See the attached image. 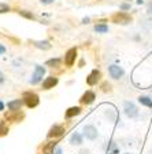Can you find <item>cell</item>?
<instances>
[{"label": "cell", "instance_id": "obj_19", "mask_svg": "<svg viewBox=\"0 0 152 154\" xmlns=\"http://www.w3.org/2000/svg\"><path fill=\"white\" fill-rule=\"evenodd\" d=\"M139 102L141 103V105L147 106V107H152V99L151 98H148V96H140Z\"/></svg>", "mask_w": 152, "mask_h": 154}, {"label": "cell", "instance_id": "obj_16", "mask_svg": "<svg viewBox=\"0 0 152 154\" xmlns=\"http://www.w3.org/2000/svg\"><path fill=\"white\" fill-rule=\"evenodd\" d=\"M70 143L79 146V144L82 143V136H81L78 132H74V134L71 135V138H70Z\"/></svg>", "mask_w": 152, "mask_h": 154}, {"label": "cell", "instance_id": "obj_14", "mask_svg": "<svg viewBox=\"0 0 152 154\" xmlns=\"http://www.w3.org/2000/svg\"><path fill=\"white\" fill-rule=\"evenodd\" d=\"M81 107L79 106H71V107H69V109L66 110V113H64V117L66 119H73V117H76V116H78L79 113H81Z\"/></svg>", "mask_w": 152, "mask_h": 154}, {"label": "cell", "instance_id": "obj_9", "mask_svg": "<svg viewBox=\"0 0 152 154\" xmlns=\"http://www.w3.org/2000/svg\"><path fill=\"white\" fill-rule=\"evenodd\" d=\"M108 73H110V76L112 77V79H115V80H118V79H121V77L124 76V69L122 67H119L118 65H111L110 67H108Z\"/></svg>", "mask_w": 152, "mask_h": 154}, {"label": "cell", "instance_id": "obj_25", "mask_svg": "<svg viewBox=\"0 0 152 154\" xmlns=\"http://www.w3.org/2000/svg\"><path fill=\"white\" fill-rule=\"evenodd\" d=\"M121 8H122V10H129V8H130V4L124 3V4H122V6H121Z\"/></svg>", "mask_w": 152, "mask_h": 154}, {"label": "cell", "instance_id": "obj_8", "mask_svg": "<svg viewBox=\"0 0 152 154\" xmlns=\"http://www.w3.org/2000/svg\"><path fill=\"white\" fill-rule=\"evenodd\" d=\"M23 117H25V116H23V113H21V110H19V112H8V113H6V116H4V119L11 121V122L22 121Z\"/></svg>", "mask_w": 152, "mask_h": 154}, {"label": "cell", "instance_id": "obj_10", "mask_svg": "<svg viewBox=\"0 0 152 154\" xmlns=\"http://www.w3.org/2000/svg\"><path fill=\"white\" fill-rule=\"evenodd\" d=\"M100 77H101L100 70L95 69V70H92L91 74L86 77V83H88V85H96V84L99 83V80H100Z\"/></svg>", "mask_w": 152, "mask_h": 154}, {"label": "cell", "instance_id": "obj_15", "mask_svg": "<svg viewBox=\"0 0 152 154\" xmlns=\"http://www.w3.org/2000/svg\"><path fill=\"white\" fill-rule=\"evenodd\" d=\"M34 44V47L40 48V50H44V51H47V50H51V43L48 42V40H40V42H34L33 43Z\"/></svg>", "mask_w": 152, "mask_h": 154}, {"label": "cell", "instance_id": "obj_23", "mask_svg": "<svg viewBox=\"0 0 152 154\" xmlns=\"http://www.w3.org/2000/svg\"><path fill=\"white\" fill-rule=\"evenodd\" d=\"M11 11V7L6 3H0V14H6Z\"/></svg>", "mask_w": 152, "mask_h": 154}, {"label": "cell", "instance_id": "obj_22", "mask_svg": "<svg viewBox=\"0 0 152 154\" xmlns=\"http://www.w3.org/2000/svg\"><path fill=\"white\" fill-rule=\"evenodd\" d=\"M8 134V127H7L6 121H1L0 122V136H6Z\"/></svg>", "mask_w": 152, "mask_h": 154}, {"label": "cell", "instance_id": "obj_13", "mask_svg": "<svg viewBox=\"0 0 152 154\" xmlns=\"http://www.w3.org/2000/svg\"><path fill=\"white\" fill-rule=\"evenodd\" d=\"M96 99V95L93 91H86L85 94H84L82 96H81V103H84V105H92L93 102H95Z\"/></svg>", "mask_w": 152, "mask_h": 154}, {"label": "cell", "instance_id": "obj_27", "mask_svg": "<svg viewBox=\"0 0 152 154\" xmlns=\"http://www.w3.org/2000/svg\"><path fill=\"white\" fill-rule=\"evenodd\" d=\"M148 15H149V18H152V3L148 7Z\"/></svg>", "mask_w": 152, "mask_h": 154}, {"label": "cell", "instance_id": "obj_32", "mask_svg": "<svg viewBox=\"0 0 152 154\" xmlns=\"http://www.w3.org/2000/svg\"><path fill=\"white\" fill-rule=\"evenodd\" d=\"M125 154H130V153H125Z\"/></svg>", "mask_w": 152, "mask_h": 154}, {"label": "cell", "instance_id": "obj_28", "mask_svg": "<svg viewBox=\"0 0 152 154\" xmlns=\"http://www.w3.org/2000/svg\"><path fill=\"white\" fill-rule=\"evenodd\" d=\"M103 90H104V91H110V84H104V85H103Z\"/></svg>", "mask_w": 152, "mask_h": 154}, {"label": "cell", "instance_id": "obj_30", "mask_svg": "<svg viewBox=\"0 0 152 154\" xmlns=\"http://www.w3.org/2000/svg\"><path fill=\"white\" fill-rule=\"evenodd\" d=\"M4 52H6V48H4L3 45L0 44V55H1V54H4Z\"/></svg>", "mask_w": 152, "mask_h": 154}, {"label": "cell", "instance_id": "obj_31", "mask_svg": "<svg viewBox=\"0 0 152 154\" xmlns=\"http://www.w3.org/2000/svg\"><path fill=\"white\" fill-rule=\"evenodd\" d=\"M1 110H4V103L0 100V112H1Z\"/></svg>", "mask_w": 152, "mask_h": 154}, {"label": "cell", "instance_id": "obj_29", "mask_svg": "<svg viewBox=\"0 0 152 154\" xmlns=\"http://www.w3.org/2000/svg\"><path fill=\"white\" fill-rule=\"evenodd\" d=\"M4 79H6V77H4V74L1 73V72H0V84H1V83L4 81Z\"/></svg>", "mask_w": 152, "mask_h": 154}, {"label": "cell", "instance_id": "obj_18", "mask_svg": "<svg viewBox=\"0 0 152 154\" xmlns=\"http://www.w3.org/2000/svg\"><path fill=\"white\" fill-rule=\"evenodd\" d=\"M60 63H62V61H60L59 58H52V59H48V61L45 62V66H49V67H58Z\"/></svg>", "mask_w": 152, "mask_h": 154}, {"label": "cell", "instance_id": "obj_7", "mask_svg": "<svg viewBox=\"0 0 152 154\" xmlns=\"http://www.w3.org/2000/svg\"><path fill=\"white\" fill-rule=\"evenodd\" d=\"M84 135H85L86 139H89V140H95V139H97L99 132H97V129H96V127H93V125H86L85 128H84Z\"/></svg>", "mask_w": 152, "mask_h": 154}, {"label": "cell", "instance_id": "obj_26", "mask_svg": "<svg viewBox=\"0 0 152 154\" xmlns=\"http://www.w3.org/2000/svg\"><path fill=\"white\" fill-rule=\"evenodd\" d=\"M43 4H52L54 3V0H40Z\"/></svg>", "mask_w": 152, "mask_h": 154}, {"label": "cell", "instance_id": "obj_17", "mask_svg": "<svg viewBox=\"0 0 152 154\" xmlns=\"http://www.w3.org/2000/svg\"><path fill=\"white\" fill-rule=\"evenodd\" d=\"M18 13H19V15L23 17V18H26V19H30V21H34L36 19V15L32 13V11H28V10H19Z\"/></svg>", "mask_w": 152, "mask_h": 154}, {"label": "cell", "instance_id": "obj_1", "mask_svg": "<svg viewBox=\"0 0 152 154\" xmlns=\"http://www.w3.org/2000/svg\"><path fill=\"white\" fill-rule=\"evenodd\" d=\"M23 103L28 106L29 109H33V107H37L38 103H40V98H38L37 94L32 92V91H28V92L23 94L22 96Z\"/></svg>", "mask_w": 152, "mask_h": 154}, {"label": "cell", "instance_id": "obj_6", "mask_svg": "<svg viewBox=\"0 0 152 154\" xmlns=\"http://www.w3.org/2000/svg\"><path fill=\"white\" fill-rule=\"evenodd\" d=\"M58 83H59L58 77H55V76H49V77H45L44 80H43L41 87H43V90L48 91V90H52L54 87H56V85H58Z\"/></svg>", "mask_w": 152, "mask_h": 154}, {"label": "cell", "instance_id": "obj_5", "mask_svg": "<svg viewBox=\"0 0 152 154\" xmlns=\"http://www.w3.org/2000/svg\"><path fill=\"white\" fill-rule=\"evenodd\" d=\"M76 59H77V48L73 47V48H70V50H67L66 54H64V65L67 67L73 66L76 63Z\"/></svg>", "mask_w": 152, "mask_h": 154}, {"label": "cell", "instance_id": "obj_4", "mask_svg": "<svg viewBox=\"0 0 152 154\" xmlns=\"http://www.w3.org/2000/svg\"><path fill=\"white\" fill-rule=\"evenodd\" d=\"M112 22L117 25H127L129 22H132V17L126 13H117L112 15Z\"/></svg>", "mask_w": 152, "mask_h": 154}, {"label": "cell", "instance_id": "obj_2", "mask_svg": "<svg viewBox=\"0 0 152 154\" xmlns=\"http://www.w3.org/2000/svg\"><path fill=\"white\" fill-rule=\"evenodd\" d=\"M44 76H45V67L41 66V65H36L34 72H33L32 77H30V84H32V85H36V84L41 83Z\"/></svg>", "mask_w": 152, "mask_h": 154}, {"label": "cell", "instance_id": "obj_24", "mask_svg": "<svg viewBox=\"0 0 152 154\" xmlns=\"http://www.w3.org/2000/svg\"><path fill=\"white\" fill-rule=\"evenodd\" d=\"M52 154H63V151H62V149H60V147H58V146H56Z\"/></svg>", "mask_w": 152, "mask_h": 154}, {"label": "cell", "instance_id": "obj_21", "mask_svg": "<svg viewBox=\"0 0 152 154\" xmlns=\"http://www.w3.org/2000/svg\"><path fill=\"white\" fill-rule=\"evenodd\" d=\"M95 30L97 33H107L108 32V26L106 23H99V25L95 26Z\"/></svg>", "mask_w": 152, "mask_h": 154}, {"label": "cell", "instance_id": "obj_20", "mask_svg": "<svg viewBox=\"0 0 152 154\" xmlns=\"http://www.w3.org/2000/svg\"><path fill=\"white\" fill-rule=\"evenodd\" d=\"M55 147H56V143H48L47 146H45L44 149H43V151H44V154H52L55 150Z\"/></svg>", "mask_w": 152, "mask_h": 154}, {"label": "cell", "instance_id": "obj_12", "mask_svg": "<svg viewBox=\"0 0 152 154\" xmlns=\"http://www.w3.org/2000/svg\"><path fill=\"white\" fill-rule=\"evenodd\" d=\"M25 105L23 103V99H14V100H10L7 103V107H8L10 112H19L22 109V106Z\"/></svg>", "mask_w": 152, "mask_h": 154}, {"label": "cell", "instance_id": "obj_11", "mask_svg": "<svg viewBox=\"0 0 152 154\" xmlns=\"http://www.w3.org/2000/svg\"><path fill=\"white\" fill-rule=\"evenodd\" d=\"M125 113H126L127 117L134 119V117H137V114H139V110H137V107L134 106V103L125 102Z\"/></svg>", "mask_w": 152, "mask_h": 154}, {"label": "cell", "instance_id": "obj_3", "mask_svg": "<svg viewBox=\"0 0 152 154\" xmlns=\"http://www.w3.org/2000/svg\"><path fill=\"white\" fill-rule=\"evenodd\" d=\"M66 129H64L63 125L60 124H55L51 127V129L48 131V139H56V138H60V136H63Z\"/></svg>", "mask_w": 152, "mask_h": 154}]
</instances>
